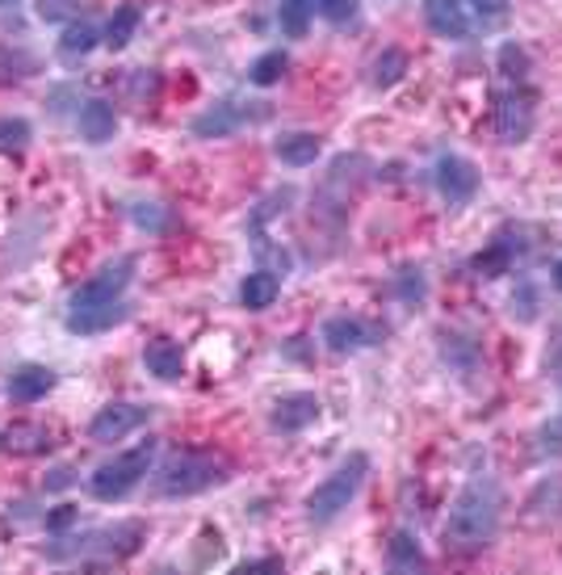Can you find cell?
<instances>
[{
	"mask_svg": "<svg viewBox=\"0 0 562 575\" xmlns=\"http://www.w3.org/2000/svg\"><path fill=\"white\" fill-rule=\"evenodd\" d=\"M134 256H118V261H109L101 265L97 274L81 281L76 290H72V299H68V332H76V336H97V332L113 328V324H122L127 320V286H131L134 277Z\"/></svg>",
	"mask_w": 562,
	"mask_h": 575,
	"instance_id": "6da1fadb",
	"label": "cell"
},
{
	"mask_svg": "<svg viewBox=\"0 0 562 575\" xmlns=\"http://www.w3.org/2000/svg\"><path fill=\"white\" fill-rule=\"evenodd\" d=\"M495 534H500V492L491 479H470L445 517V547L475 554L491 547Z\"/></svg>",
	"mask_w": 562,
	"mask_h": 575,
	"instance_id": "7a4b0ae2",
	"label": "cell"
},
{
	"mask_svg": "<svg viewBox=\"0 0 562 575\" xmlns=\"http://www.w3.org/2000/svg\"><path fill=\"white\" fill-rule=\"evenodd\" d=\"M152 463H156V441H139L134 450L118 454L113 463L97 466V470L88 475V492H93V500H101V504L127 500V495L152 475Z\"/></svg>",
	"mask_w": 562,
	"mask_h": 575,
	"instance_id": "3957f363",
	"label": "cell"
},
{
	"mask_svg": "<svg viewBox=\"0 0 562 575\" xmlns=\"http://www.w3.org/2000/svg\"><path fill=\"white\" fill-rule=\"evenodd\" d=\"M366 475H370V458H366V454H348L345 463L336 466V470L323 479L320 488L307 495V517L315 520V525L336 520L348 508V504L357 500L361 483H366Z\"/></svg>",
	"mask_w": 562,
	"mask_h": 575,
	"instance_id": "277c9868",
	"label": "cell"
},
{
	"mask_svg": "<svg viewBox=\"0 0 562 575\" xmlns=\"http://www.w3.org/2000/svg\"><path fill=\"white\" fill-rule=\"evenodd\" d=\"M139 542H143V525L139 520H122V525H106V529L55 538L51 547H47V559H93V554L122 559V554L139 550Z\"/></svg>",
	"mask_w": 562,
	"mask_h": 575,
	"instance_id": "5b68a950",
	"label": "cell"
},
{
	"mask_svg": "<svg viewBox=\"0 0 562 575\" xmlns=\"http://www.w3.org/2000/svg\"><path fill=\"white\" fill-rule=\"evenodd\" d=\"M227 479V466L211 458V454H172L168 463L160 466V475H156V492L168 495V500H177V495H198L206 492V488H215Z\"/></svg>",
	"mask_w": 562,
	"mask_h": 575,
	"instance_id": "8992f818",
	"label": "cell"
},
{
	"mask_svg": "<svg viewBox=\"0 0 562 575\" xmlns=\"http://www.w3.org/2000/svg\"><path fill=\"white\" fill-rule=\"evenodd\" d=\"M147 416H152V408H143V404H106L93 416L88 438L97 445H113V441L131 438L139 424H147Z\"/></svg>",
	"mask_w": 562,
	"mask_h": 575,
	"instance_id": "52a82bcc",
	"label": "cell"
},
{
	"mask_svg": "<svg viewBox=\"0 0 562 575\" xmlns=\"http://www.w3.org/2000/svg\"><path fill=\"white\" fill-rule=\"evenodd\" d=\"M534 97L521 93V88H509L500 101H495V135L504 143H525L534 135Z\"/></svg>",
	"mask_w": 562,
	"mask_h": 575,
	"instance_id": "ba28073f",
	"label": "cell"
},
{
	"mask_svg": "<svg viewBox=\"0 0 562 575\" xmlns=\"http://www.w3.org/2000/svg\"><path fill=\"white\" fill-rule=\"evenodd\" d=\"M437 190L450 206H466L479 193V168L466 156H441L437 160Z\"/></svg>",
	"mask_w": 562,
	"mask_h": 575,
	"instance_id": "9c48e42d",
	"label": "cell"
},
{
	"mask_svg": "<svg viewBox=\"0 0 562 575\" xmlns=\"http://www.w3.org/2000/svg\"><path fill=\"white\" fill-rule=\"evenodd\" d=\"M315 420H320V399H315V395H307V391L277 399L273 411H268L273 433H302V429H307V424H315Z\"/></svg>",
	"mask_w": 562,
	"mask_h": 575,
	"instance_id": "30bf717a",
	"label": "cell"
},
{
	"mask_svg": "<svg viewBox=\"0 0 562 575\" xmlns=\"http://www.w3.org/2000/svg\"><path fill=\"white\" fill-rule=\"evenodd\" d=\"M378 340V332L370 324H361V320H352V315H332L327 324H323V345L332 349V354H357V349H370Z\"/></svg>",
	"mask_w": 562,
	"mask_h": 575,
	"instance_id": "8fae6325",
	"label": "cell"
},
{
	"mask_svg": "<svg viewBox=\"0 0 562 575\" xmlns=\"http://www.w3.org/2000/svg\"><path fill=\"white\" fill-rule=\"evenodd\" d=\"M425 22L437 38H450V43H462L470 34V13L462 0H425Z\"/></svg>",
	"mask_w": 562,
	"mask_h": 575,
	"instance_id": "7c38bea8",
	"label": "cell"
},
{
	"mask_svg": "<svg viewBox=\"0 0 562 575\" xmlns=\"http://www.w3.org/2000/svg\"><path fill=\"white\" fill-rule=\"evenodd\" d=\"M51 429L43 424H29V420H17L0 433V450L4 454H17V458H34V454H51Z\"/></svg>",
	"mask_w": 562,
	"mask_h": 575,
	"instance_id": "4fadbf2b",
	"label": "cell"
},
{
	"mask_svg": "<svg viewBox=\"0 0 562 575\" xmlns=\"http://www.w3.org/2000/svg\"><path fill=\"white\" fill-rule=\"evenodd\" d=\"M143 366H147L160 383H177V379L186 374V354H181L177 340L156 336V340H147V349H143Z\"/></svg>",
	"mask_w": 562,
	"mask_h": 575,
	"instance_id": "5bb4252c",
	"label": "cell"
},
{
	"mask_svg": "<svg viewBox=\"0 0 562 575\" xmlns=\"http://www.w3.org/2000/svg\"><path fill=\"white\" fill-rule=\"evenodd\" d=\"M47 391H55V370H47V366H17L9 374V399L13 404H38Z\"/></svg>",
	"mask_w": 562,
	"mask_h": 575,
	"instance_id": "9a60e30c",
	"label": "cell"
},
{
	"mask_svg": "<svg viewBox=\"0 0 562 575\" xmlns=\"http://www.w3.org/2000/svg\"><path fill=\"white\" fill-rule=\"evenodd\" d=\"M240 127H243V110L231 106V101H218V106H211L206 113L193 118V135L198 139H227L231 131H240Z\"/></svg>",
	"mask_w": 562,
	"mask_h": 575,
	"instance_id": "2e32d148",
	"label": "cell"
},
{
	"mask_svg": "<svg viewBox=\"0 0 562 575\" xmlns=\"http://www.w3.org/2000/svg\"><path fill=\"white\" fill-rule=\"evenodd\" d=\"M113 131H118V113H113V106L101 101V97H88L81 106V135L88 139V143H109Z\"/></svg>",
	"mask_w": 562,
	"mask_h": 575,
	"instance_id": "e0dca14e",
	"label": "cell"
},
{
	"mask_svg": "<svg viewBox=\"0 0 562 575\" xmlns=\"http://www.w3.org/2000/svg\"><path fill=\"white\" fill-rule=\"evenodd\" d=\"M277 160L282 165H290V168H307V165H315L320 160V152H323V143L320 135H311V131H290V135H282L277 139Z\"/></svg>",
	"mask_w": 562,
	"mask_h": 575,
	"instance_id": "ac0fdd59",
	"label": "cell"
},
{
	"mask_svg": "<svg viewBox=\"0 0 562 575\" xmlns=\"http://www.w3.org/2000/svg\"><path fill=\"white\" fill-rule=\"evenodd\" d=\"M277 295H282V281H277V274H268V269H256V274H248L240 281V302L248 311H265V307L277 302Z\"/></svg>",
	"mask_w": 562,
	"mask_h": 575,
	"instance_id": "d6986e66",
	"label": "cell"
},
{
	"mask_svg": "<svg viewBox=\"0 0 562 575\" xmlns=\"http://www.w3.org/2000/svg\"><path fill=\"white\" fill-rule=\"evenodd\" d=\"M139 22H143V9H139V4H122V9H113V17H109L106 29H101V43H106L109 51H122V47L134 38Z\"/></svg>",
	"mask_w": 562,
	"mask_h": 575,
	"instance_id": "ffe728a7",
	"label": "cell"
},
{
	"mask_svg": "<svg viewBox=\"0 0 562 575\" xmlns=\"http://www.w3.org/2000/svg\"><path fill=\"white\" fill-rule=\"evenodd\" d=\"M97 43H101V29L93 26L88 17H81V22H72V26L63 29V38H59V56L68 59V63H76V59L88 56Z\"/></svg>",
	"mask_w": 562,
	"mask_h": 575,
	"instance_id": "44dd1931",
	"label": "cell"
},
{
	"mask_svg": "<svg viewBox=\"0 0 562 575\" xmlns=\"http://www.w3.org/2000/svg\"><path fill=\"white\" fill-rule=\"evenodd\" d=\"M311 13H315V0H282L277 26H282L286 38H302L311 29Z\"/></svg>",
	"mask_w": 562,
	"mask_h": 575,
	"instance_id": "7402d4cb",
	"label": "cell"
},
{
	"mask_svg": "<svg viewBox=\"0 0 562 575\" xmlns=\"http://www.w3.org/2000/svg\"><path fill=\"white\" fill-rule=\"evenodd\" d=\"M127 215H131L134 227L147 231V236H160V231H168V223H172L168 206H160V202H131Z\"/></svg>",
	"mask_w": 562,
	"mask_h": 575,
	"instance_id": "603a6c76",
	"label": "cell"
},
{
	"mask_svg": "<svg viewBox=\"0 0 562 575\" xmlns=\"http://www.w3.org/2000/svg\"><path fill=\"white\" fill-rule=\"evenodd\" d=\"M286 68H290V56L286 51H265V56L252 63V72H248V81L268 88V84H277L286 76Z\"/></svg>",
	"mask_w": 562,
	"mask_h": 575,
	"instance_id": "cb8c5ba5",
	"label": "cell"
},
{
	"mask_svg": "<svg viewBox=\"0 0 562 575\" xmlns=\"http://www.w3.org/2000/svg\"><path fill=\"white\" fill-rule=\"evenodd\" d=\"M391 563H395L399 572H416V567L425 563V554H420V542H416L411 534H395V538H391Z\"/></svg>",
	"mask_w": 562,
	"mask_h": 575,
	"instance_id": "d4e9b609",
	"label": "cell"
},
{
	"mask_svg": "<svg viewBox=\"0 0 562 575\" xmlns=\"http://www.w3.org/2000/svg\"><path fill=\"white\" fill-rule=\"evenodd\" d=\"M403 72H407V56H403L399 47H391V51H382L374 63V84L378 88H386V84L403 81Z\"/></svg>",
	"mask_w": 562,
	"mask_h": 575,
	"instance_id": "484cf974",
	"label": "cell"
},
{
	"mask_svg": "<svg viewBox=\"0 0 562 575\" xmlns=\"http://www.w3.org/2000/svg\"><path fill=\"white\" fill-rule=\"evenodd\" d=\"M29 135L26 118H0V152H26Z\"/></svg>",
	"mask_w": 562,
	"mask_h": 575,
	"instance_id": "4316f807",
	"label": "cell"
},
{
	"mask_svg": "<svg viewBox=\"0 0 562 575\" xmlns=\"http://www.w3.org/2000/svg\"><path fill=\"white\" fill-rule=\"evenodd\" d=\"M315 9H320L332 26H345V22L357 17V0H315Z\"/></svg>",
	"mask_w": 562,
	"mask_h": 575,
	"instance_id": "83f0119b",
	"label": "cell"
},
{
	"mask_svg": "<svg viewBox=\"0 0 562 575\" xmlns=\"http://www.w3.org/2000/svg\"><path fill=\"white\" fill-rule=\"evenodd\" d=\"M500 63H504V76H509V81H525V76H529V59H525V51H521V47H504V51H500Z\"/></svg>",
	"mask_w": 562,
	"mask_h": 575,
	"instance_id": "f1b7e54d",
	"label": "cell"
},
{
	"mask_svg": "<svg viewBox=\"0 0 562 575\" xmlns=\"http://www.w3.org/2000/svg\"><path fill=\"white\" fill-rule=\"evenodd\" d=\"M395 290H399L403 302L425 299V274H420V269H403V274L395 277Z\"/></svg>",
	"mask_w": 562,
	"mask_h": 575,
	"instance_id": "f546056e",
	"label": "cell"
},
{
	"mask_svg": "<svg viewBox=\"0 0 562 575\" xmlns=\"http://www.w3.org/2000/svg\"><path fill=\"white\" fill-rule=\"evenodd\" d=\"M509 4H512V0H470V9L479 13L482 22H495V17H504V13H509Z\"/></svg>",
	"mask_w": 562,
	"mask_h": 575,
	"instance_id": "4dcf8cb0",
	"label": "cell"
},
{
	"mask_svg": "<svg viewBox=\"0 0 562 575\" xmlns=\"http://www.w3.org/2000/svg\"><path fill=\"white\" fill-rule=\"evenodd\" d=\"M521 307V320H534L537 311H534V286H521V299L512 295V311Z\"/></svg>",
	"mask_w": 562,
	"mask_h": 575,
	"instance_id": "1f68e13d",
	"label": "cell"
},
{
	"mask_svg": "<svg viewBox=\"0 0 562 575\" xmlns=\"http://www.w3.org/2000/svg\"><path fill=\"white\" fill-rule=\"evenodd\" d=\"M68 483H72V470L63 466V470H55V479L47 483V488H55V492H59V488H68Z\"/></svg>",
	"mask_w": 562,
	"mask_h": 575,
	"instance_id": "d6a6232c",
	"label": "cell"
},
{
	"mask_svg": "<svg viewBox=\"0 0 562 575\" xmlns=\"http://www.w3.org/2000/svg\"><path fill=\"white\" fill-rule=\"evenodd\" d=\"M554 286H559V290H562V256H559V261H554Z\"/></svg>",
	"mask_w": 562,
	"mask_h": 575,
	"instance_id": "836d02e7",
	"label": "cell"
},
{
	"mask_svg": "<svg viewBox=\"0 0 562 575\" xmlns=\"http://www.w3.org/2000/svg\"><path fill=\"white\" fill-rule=\"evenodd\" d=\"M9 4H17V0H0V9H9Z\"/></svg>",
	"mask_w": 562,
	"mask_h": 575,
	"instance_id": "e575fe53",
	"label": "cell"
}]
</instances>
